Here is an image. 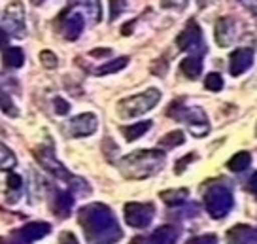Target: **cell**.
Listing matches in <instances>:
<instances>
[{"label":"cell","mask_w":257,"mask_h":244,"mask_svg":"<svg viewBox=\"0 0 257 244\" xmlns=\"http://www.w3.org/2000/svg\"><path fill=\"white\" fill-rule=\"evenodd\" d=\"M78 221L89 244H115L123 236L113 212L102 203H91L80 208Z\"/></svg>","instance_id":"6da1fadb"},{"label":"cell","mask_w":257,"mask_h":244,"mask_svg":"<svg viewBox=\"0 0 257 244\" xmlns=\"http://www.w3.org/2000/svg\"><path fill=\"white\" fill-rule=\"evenodd\" d=\"M165 154L161 150H138L125 155L119 161V169L123 176L128 180H144L163 169Z\"/></svg>","instance_id":"7a4b0ae2"},{"label":"cell","mask_w":257,"mask_h":244,"mask_svg":"<svg viewBox=\"0 0 257 244\" xmlns=\"http://www.w3.org/2000/svg\"><path fill=\"white\" fill-rule=\"evenodd\" d=\"M34 157H36V161L40 163L49 174H53L57 180L66 182L68 187H70V191H74V193H89V191H91L85 180H81V178H78V176L70 174V172L66 171V167H64L63 163L57 159L55 152H53V144H49V148H48V144L38 146L34 150Z\"/></svg>","instance_id":"3957f363"},{"label":"cell","mask_w":257,"mask_h":244,"mask_svg":"<svg viewBox=\"0 0 257 244\" xmlns=\"http://www.w3.org/2000/svg\"><path fill=\"white\" fill-rule=\"evenodd\" d=\"M167 114L170 117H174L178 121H185L187 127L191 131L193 137L197 139H202L210 133V123H208V115L204 114L202 108H187L184 106V100H174L170 108L167 110Z\"/></svg>","instance_id":"277c9868"},{"label":"cell","mask_w":257,"mask_h":244,"mask_svg":"<svg viewBox=\"0 0 257 244\" xmlns=\"http://www.w3.org/2000/svg\"><path fill=\"white\" fill-rule=\"evenodd\" d=\"M233 193L225 182H212L204 189V206L214 220L225 218L233 208Z\"/></svg>","instance_id":"5b68a950"},{"label":"cell","mask_w":257,"mask_h":244,"mask_svg":"<svg viewBox=\"0 0 257 244\" xmlns=\"http://www.w3.org/2000/svg\"><path fill=\"white\" fill-rule=\"evenodd\" d=\"M161 100L159 89H148L144 93H138L128 98H123L117 104V114L121 117H138V115L150 112Z\"/></svg>","instance_id":"8992f818"},{"label":"cell","mask_w":257,"mask_h":244,"mask_svg":"<svg viewBox=\"0 0 257 244\" xmlns=\"http://www.w3.org/2000/svg\"><path fill=\"white\" fill-rule=\"evenodd\" d=\"M0 29L8 34L10 38H23L27 34V25H25V8L19 0L10 2L4 17H2V25Z\"/></svg>","instance_id":"52a82bcc"},{"label":"cell","mask_w":257,"mask_h":244,"mask_svg":"<svg viewBox=\"0 0 257 244\" xmlns=\"http://www.w3.org/2000/svg\"><path fill=\"white\" fill-rule=\"evenodd\" d=\"M176 44L182 51H189L195 57H202V55L206 53V46H204V40H202L201 27L197 25L195 19H189V21H187L185 29L178 34Z\"/></svg>","instance_id":"ba28073f"},{"label":"cell","mask_w":257,"mask_h":244,"mask_svg":"<svg viewBox=\"0 0 257 244\" xmlns=\"http://www.w3.org/2000/svg\"><path fill=\"white\" fill-rule=\"evenodd\" d=\"M49 231H51V225L46 221H32L14 231L8 238H0V244H32L34 240H40L49 235Z\"/></svg>","instance_id":"9c48e42d"},{"label":"cell","mask_w":257,"mask_h":244,"mask_svg":"<svg viewBox=\"0 0 257 244\" xmlns=\"http://www.w3.org/2000/svg\"><path fill=\"white\" fill-rule=\"evenodd\" d=\"M155 216L153 203H127L125 204V221L131 227L144 229L152 223Z\"/></svg>","instance_id":"30bf717a"},{"label":"cell","mask_w":257,"mask_h":244,"mask_svg":"<svg viewBox=\"0 0 257 244\" xmlns=\"http://www.w3.org/2000/svg\"><path fill=\"white\" fill-rule=\"evenodd\" d=\"M253 49L251 48H238L231 53V59H229V72L233 76H240L246 70H249V66L253 65Z\"/></svg>","instance_id":"8fae6325"},{"label":"cell","mask_w":257,"mask_h":244,"mask_svg":"<svg viewBox=\"0 0 257 244\" xmlns=\"http://www.w3.org/2000/svg\"><path fill=\"white\" fill-rule=\"evenodd\" d=\"M236 29H238V23L234 21L233 17H221L216 23V42L217 46L221 48H229L231 44H234L236 40Z\"/></svg>","instance_id":"7c38bea8"},{"label":"cell","mask_w":257,"mask_h":244,"mask_svg":"<svg viewBox=\"0 0 257 244\" xmlns=\"http://www.w3.org/2000/svg\"><path fill=\"white\" fill-rule=\"evenodd\" d=\"M98 127V119H96L95 114H80L72 117V121H70V133H72V137H89V135H93Z\"/></svg>","instance_id":"4fadbf2b"},{"label":"cell","mask_w":257,"mask_h":244,"mask_svg":"<svg viewBox=\"0 0 257 244\" xmlns=\"http://www.w3.org/2000/svg\"><path fill=\"white\" fill-rule=\"evenodd\" d=\"M227 244H257V229L249 225H234L227 231Z\"/></svg>","instance_id":"5bb4252c"},{"label":"cell","mask_w":257,"mask_h":244,"mask_svg":"<svg viewBox=\"0 0 257 244\" xmlns=\"http://www.w3.org/2000/svg\"><path fill=\"white\" fill-rule=\"evenodd\" d=\"M74 206V193L72 191H55V197L51 201V210L59 218H68V214Z\"/></svg>","instance_id":"9a60e30c"},{"label":"cell","mask_w":257,"mask_h":244,"mask_svg":"<svg viewBox=\"0 0 257 244\" xmlns=\"http://www.w3.org/2000/svg\"><path fill=\"white\" fill-rule=\"evenodd\" d=\"M83 27H85V19L81 14L63 17V34L66 40H78L80 34L83 33Z\"/></svg>","instance_id":"2e32d148"},{"label":"cell","mask_w":257,"mask_h":244,"mask_svg":"<svg viewBox=\"0 0 257 244\" xmlns=\"http://www.w3.org/2000/svg\"><path fill=\"white\" fill-rule=\"evenodd\" d=\"M178 229L172 225H161L152 233L150 238H146V244H174L178 240Z\"/></svg>","instance_id":"e0dca14e"},{"label":"cell","mask_w":257,"mask_h":244,"mask_svg":"<svg viewBox=\"0 0 257 244\" xmlns=\"http://www.w3.org/2000/svg\"><path fill=\"white\" fill-rule=\"evenodd\" d=\"M180 70L184 76H187L189 80H195V78H199L202 72V63H201V57H195V55H189V57H185L182 63H180Z\"/></svg>","instance_id":"ac0fdd59"},{"label":"cell","mask_w":257,"mask_h":244,"mask_svg":"<svg viewBox=\"0 0 257 244\" xmlns=\"http://www.w3.org/2000/svg\"><path fill=\"white\" fill-rule=\"evenodd\" d=\"M150 127H152V121H138V123H133V125L121 127V133H123V137H125L127 142H135L142 135H146L150 131Z\"/></svg>","instance_id":"d6986e66"},{"label":"cell","mask_w":257,"mask_h":244,"mask_svg":"<svg viewBox=\"0 0 257 244\" xmlns=\"http://www.w3.org/2000/svg\"><path fill=\"white\" fill-rule=\"evenodd\" d=\"M2 59L4 63L12 68H21L25 63V53L21 48H14V46H8L4 48V53H2Z\"/></svg>","instance_id":"ffe728a7"},{"label":"cell","mask_w":257,"mask_h":244,"mask_svg":"<svg viewBox=\"0 0 257 244\" xmlns=\"http://www.w3.org/2000/svg\"><path fill=\"white\" fill-rule=\"evenodd\" d=\"M6 184H8L6 186V199H8V203H16L17 199H19V195H21V189H23V178L19 174L12 172Z\"/></svg>","instance_id":"44dd1931"},{"label":"cell","mask_w":257,"mask_h":244,"mask_svg":"<svg viewBox=\"0 0 257 244\" xmlns=\"http://www.w3.org/2000/svg\"><path fill=\"white\" fill-rule=\"evenodd\" d=\"M249 165H251V155L248 152H238L229 159L227 169L233 172H244L246 169H249Z\"/></svg>","instance_id":"7402d4cb"},{"label":"cell","mask_w":257,"mask_h":244,"mask_svg":"<svg viewBox=\"0 0 257 244\" xmlns=\"http://www.w3.org/2000/svg\"><path fill=\"white\" fill-rule=\"evenodd\" d=\"M189 195V191L185 187H180V189H169V191H163L161 193V199L165 201L170 206H176V204L185 203V199Z\"/></svg>","instance_id":"603a6c76"},{"label":"cell","mask_w":257,"mask_h":244,"mask_svg":"<svg viewBox=\"0 0 257 244\" xmlns=\"http://www.w3.org/2000/svg\"><path fill=\"white\" fill-rule=\"evenodd\" d=\"M17 157L4 142H0V171H12L16 169Z\"/></svg>","instance_id":"cb8c5ba5"},{"label":"cell","mask_w":257,"mask_h":244,"mask_svg":"<svg viewBox=\"0 0 257 244\" xmlns=\"http://www.w3.org/2000/svg\"><path fill=\"white\" fill-rule=\"evenodd\" d=\"M128 65V57H117L110 61V63H106V65L98 66L95 70L96 76H106V74H113V72H119L121 68H125Z\"/></svg>","instance_id":"d4e9b609"},{"label":"cell","mask_w":257,"mask_h":244,"mask_svg":"<svg viewBox=\"0 0 257 244\" xmlns=\"http://www.w3.org/2000/svg\"><path fill=\"white\" fill-rule=\"evenodd\" d=\"M81 6L87 12V16L91 17V23H100V19H102V4H100V0H81Z\"/></svg>","instance_id":"484cf974"},{"label":"cell","mask_w":257,"mask_h":244,"mask_svg":"<svg viewBox=\"0 0 257 244\" xmlns=\"http://www.w3.org/2000/svg\"><path fill=\"white\" fill-rule=\"evenodd\" d=\"M0 110H2L6 115H10V117H17V114H19L16 104H14V100L10 98V95L4 91L2 85H0Z\"/></svg>","instance_id":"4316f807"},{"label":"cell","mask_w":257,"mask_h":244,"mask_svg":"<svg viewBox=\"0 0 257 244\" xmlns=\"http://www.w3.org/2000/svg\"><path fill=\"white\" fill-rule=\"evenodd\" d=\"M185 142V137L182 131H172L169 135H165L163 139L159 140V146L163 148H176V146H182Z\"/></svg>","instance_id":"83f0119b"},{"label":"cell","mask_w":257,"mask_h":244,"mask_svg":"<svg viewBox=\"0 0 257 244\" xmlns=\"http://www.w3.org/2000/svg\"><path fill=\"white\" fill-rule=\"evenodd\" d=\"M204 85H206V89L217 93V91L223 89V78H221L219 74L212 72V74H208V76H206V80H204Z\"/></svg>","instance_id":"f1b7e54d"},{"label":"cell","mask_w":257,"mask_h":244,"mask_svg":"<svg viewBox=\"0 0 257 244\" xmlns=\"http://www.w3.org/2000/svg\"><path fill=\"white\" fill-rule=\"evenodd\" d=\"M40 61L46 68H57V65H59V59H57V55L51 49H44V51H42Z\"/></svg>","instance_id":"f546056e"},{"label":"cell","mask_w":257,"mask_h":244,"mask_svg":"<svg viewBox=\"0 0 257 244\" xmlns=\"http://www.w3.org/2000/svg\"><path fill=\"white\" fill-rule=\"evenodd\" d=\"M127 6V0H110V19H117L121 12Z\"/></svg>","instance_id":"4dcf8cb0"},{"label":"cell","mask_w":257,"mask_h":244,"mask_svg":"<svg viewBox=\"0 0 257 244\" xmlns=\"http://www.w3.org/2000/svg\"><path fill=\"white\" fill-rule=\"evenodd\" d=\"M195 159H197V155H195V154H187L185 157H182V159L176 163V169H174V172H176V174H182V172L185 171V167H187L191 161H195Z\"/></svg>","instance_id":"1f68e13d"},{"label":"cell","mask_w":257,"mask_h":244,"mask_svg":"<svg viewBox=\"0 0 257 244\" xmlns=\"http://www.w3.org/2000/svg\"><path fill=\"white\" fill-rule=\"evenodd\" d=\"M55 112L59 115H66L68 112H70V104L64 100V98H61V97H57L55 98Z\"/></svg>","instance_id":"d6a6232c"},{"label":"cell","mask_w":257,"mask_h":244,"mask_svg":"<svg viewBox=\"0 0 257 244\" xmlns=\"http://www.w3.org/2000/svg\"><path fill=\"white\" fill-rule=\"evenodd\" d=\"M187 244H217V238L214 235H202L187 240Z\"/></svg>","instance_id":"836d02e7"},{"label":"cell","mask_w":257,"mask_h":244,"mask_svg":"<svg viewBox=\"0 0 257 244\" xmlns=\"http://www.w3.org/2000/svg\"><path fill=\"white\" fill-rule=\"evenodd\" d=\"M61 244H78V238L70 231H64L61 233Z\"/></svg>","instance_id":"e575fe53"},{"label":"cell","mask_w":257,"mask_h":244,"mask_svg":"<svg viewBox=\"0 0 257 244\" xmlns=\"http://www.w3.org/2000/svg\"><path fill=\"white\" fill-rule=\"evenodd\" d=\"M110 53H112V51H110L108 48L106 49H93V51H91V55H93V57H108Z\"/></svg>","instance_id":"d590c367"},{"label":"cell","mask_w":257,"mask_h":244,"mask_svg":"<svg viewBox=\"0 0 257 244\" xmlns=\"http://www.w3.org/2000/svg\"><path fill=\"white\" fill-rule=\"evenodd\" d=\"M249 189H251V193L257 197V171L253 172V176L249 178Z\"/></svg>","instance_id":"8d00e7d4"},{"label":"cell","mask_w":257,"mask_h":244,"mask_svg":"<svg viewBox=\"0 0 257 244\" xmlns=\"http://www.w3.org/2000/svg\"><path fill=\"white\" fill-rule=\"evenodd\" d=\"M8 42H10V36L0 29V48H8Z\"/></svg>","instance_id":"74e56055"},{"label":"cell","mask_w":257,"mask_h":244,"mask_svg":"<svg viewBox=\"0 0 257 244\" xmlns=\"http://www.w3.org/2000/svg\"><path fill=\"white\" fill-rule=\"evenodd\" d=\"M187 0H165V6H185Z\"/></svg>","instance_id":"f35d334b"},{"label":"cell","mask_w":257,"mask_h":244,"mask_svg":"<svg viewBox=\"0 0 257 244\" xmlns=\"http://www.w3.org/2000/svg\"><path fill=\"white\" fill-rule=\"evenodd\" d=\"M76 4H78V0H68V10L72 8V6H76ZM68 10H66V12H68Z\"/></svg>","instance_id":"ab89813d"},{"label":"cell","mask_w":257,"mask_h":244,"mask_svg":"<svg viewBox=\"0 0 257 244\" xmlns=\"http://www.w3.org/2000/svg\"><path fill=\"white\" fill-rule=\"evenodd\" d=\"M42 2H46V0H32V4H36V6H40Z\"/></svg>","instance_id":"60d3db41"}]
</instances>
